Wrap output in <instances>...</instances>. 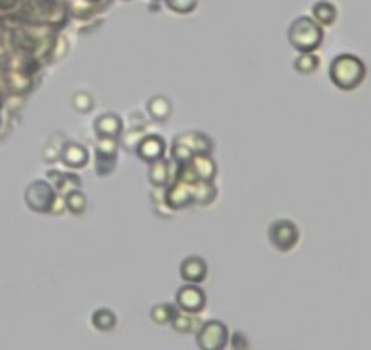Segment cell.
I'll use <instances>...</instances> for the list:
<instances>
[{"label":"cell","mask_w":371,"mask_h":350,"mask_svg":"<svg viewBox=\"0 0 371 350\" xmlns=\"http://www.w3.org/2000/svg\"><path fill=\"white\" fill-rule=\"evenodd\" d=\"M166 204L171 210H182L188 208L193 204V184H188L184 181L173 179L168 186H166Z\"/></svg>","instance_id":"obj_7"},{"label":"cell","mask_w":371,"mask_h":350,"mask_svg":"<svg viewBox=\"0 0 371 350\" xmlns=\"http://www.w3.org/2000/svg\"><path fill=\"white\" fill-rule=\"evenodd\" d=\"M311 15H313V21H315L317 24H321L322 28H326V26L335 24L339 13H337V8L331 4V2L321 0V2L313 4V8H311Z\"/></svg>","instance_id":"obj_18"},{"label":"cell","mask_w":371,"mask_h":350,"mask_svg":"<svg viewBox=\"0 0 371 350\" xmlns=\"http://www.w3.org/2000/svg\"><path fill=\"white\" fill-rule=\"evenodd\" d=\"M366 77V66L364 62L355 55L350 53H342L335 57L330 64V79L339 90L351 92L362 84Z\"/></svg>","instance_id":"obj_1"},{"label":"cell","mask_w":371,"mask_h":350,"mask_svg":"<svg viewBox=\"0 0 371 350\" xmlns=\"http://www.w3.org/2000/svg\"><path fill=\"white\" fill-rule=\"evenodd\" d=\"M148 179L153 186H168L173 179V166L171 161L166 157L159 159L150 163V170H148Z\"/></svg>","instance_id":"obj_13"},{"label":"cell","mask_w":371,"mask_h":350,"mask_svg":"<svg viewBox=\"0 0 371 350\" xmlns=\"http://www.w3.org/2000/svg\"><path fill=\"white\" fill-rule=\"evenodd\" d=\"M64 212H68V208H66V197L61 195V193H57L55 201L51 204L50 213H53V215H62Z\"/></svg>","instance_id":"obj_30"},{"label":"cell","mask_w":371,"mask_h":350,"mask_svg":"<svg viewBox=\"0 0 371 350\" xmlns=\"http://www.w3.org/2000/svg\"><path fill=\"white\" fill-rule=\"evenodd\" d=\"M230 345L233 347V349H248V347H250V343H248L246 336L242 334V332H235V334L231 336Z\"/></svg>","instance_id":"obj_31"},{"label":"cell","mask_w":371,"mask_h":350,"mask_svg":"<svg viewBox=\"0 0 371 350\" xmlns=\"http://www.w3.org/2000/svg\"><path fill=\"white\" fill-rule=\"evenodd\" d=\"M321 66V61H319V57L315 55V51H308V53H299V57L293 62V68H295L297 73H301V75H311V73H315Z\"/></svg>","instance_id":"obj_21"},{"label":"cell","mask_w":371,"mask_h":350,"mask_svg":"<svg viewBox=\"0 0 371 350\" xmlns=\"http://www.w3.org/2000/svg\"><path fill=\"white\" fill-rule=\"evenodd\" d=\"M191 144H193L195 153H206V155H211L213 150H215V142H213V139L204 132H191Z\"/></svg>","instance_id":"obj_27"},{"label":"cell","mask_w":371,"mask_h":350,"mask_svg":"<svg viewBox=\"0 0 371 350\" xmlns=\"http://www.w3.org/2000/svg\"><path fill=\"white\" fill-rule=\"evenodd\" d=\"M91 325L99 332H110L117 327V314L110 309H97L91 314Z\"/></svg>","instance_id":"obj_19"},{"label":"cell","mask_w":371,"mask_h":350,"mask_svg":"<svg viewBox=\"0 0 371 350\" xmlns=\"http://www.w3.org/2000/svg\"><path fill=\"white\" fill-rule=\"evenodd\" d=\"M166 141L157 135V133H146L142 135V139L139 141V146H137V155L146 161V163H153V161H159L166 155Z\"/></svg>","instance_id":"obj_8"},{"label":"cell","mask_w":371,"mask_h":350,"mask_svg":"<svg viewBox=\"0 0 371 350\" xmlns=\"http://www.w3.org/2000/svg\"><path fill=\"white\" fill-rule=\"evenodd\" d=\"M61 161L64 163V166L71 168V170H81L90 161V153H88L86 146H82L81 142L66 141L61 153Z\"/></svg>","instance_id":"obj_11"},{"label":"cell","mask_w":371,"mask_h":350,"mask_svg":"<svg viewBox=\"0 0 371 350\" xmlns=\"http://www.w3.org/2000/svg\"><path fill=\"white\" fill-rule=\"evenodd\" d=\"M191 166L195 170L197 177L202 181H215L217 177V163L213 155H206V153H195L191 157Z\"/></svg>","instance_id":"obj_16"},{"label":"cell","mask_w":371,"mask_h":350,"mask_svg":"<svg viewBox=\"0 0 371 350\" xmlns=\"http://www.w3.org/2000/svg\"><path fill=\"white\" fill-rule=\"evenodd\" d=\"M322 39H324L322 26L317 24L313 17H299L291 22L290 30H288V42L299 53L317 51L321 48Z\"/></svg>","instance_id":"obj_2"},{"label":"cell","mask_w":371,"mask_h":350,"mask_svg":"<svg viewBox=\"0 0 371 350\" xmlns=\"http://www.w3.org/2000/svg\"><path fill=\"white\" fill-rule=\"evenodd\" d=\"M170 325L177 334H190L195 329V314H188L184 310H175Z\"/></svg>","instance_id":"obj_22"},{"label":"cell","mask_w":371,"mask_h":350,"mask_svg":"<svg viewBox=\"0 0 371 350\" xmlns=\"http://www.w3.org/2000/svg\"><path fill=\"white\" fill-rule=\"evenodd\" d=\"M57 197V190L53 184L46 183V181H33L30 186L26 188L24 199L26 204L30 206L33 212L50 213L51 204Z\"/></svg>","instance_id":"obj_5"},{"label":"cell","mask_w":371,"mask_h":350,"mask_svg":"<svg viewBox=\"0 0 371 350\" xmlns=\"http://www.w3.org/2000/svg\"><path fill=\"white\" fill-rule=\"evenodd\" d=\"M53 135H55V144H53V139L50 137L48 142H46L44 150H42V159H44V163L48 164H53L57 163V161H61L62 148H64L66 141H68L62 133H53Z\"/></svg>","instance_id":"obj_20"},{"label":"cell","mask_w":371,"mask_h":350,"mask_svg":"<svg viewBox=\"0 0 371 350\" xmlns=\"http://www.w3.org/2000/svg\"><path fill=\"white\" fill-rule=\"evenodd\" d=\"M66 197V208L68 212L73 213V215H82V213L88 210V197L86 193L81 190H75V192H70Z\"/></svg>","instance_id":"obj_24"},{"label":"cell","mask_w":371,"mask_h":350,"mask_svg":"<svg viewBox=\"0 0 371 350\" xmlns=\"http://www.w3.org/2000/svg\"><path fill=\"white\" fill-rule=\"evenodd\" d=\"M117 168V153L95 152V172L101 177H108Z\"/></svg>","instance_id":"obj_25"},{"label":"cell","mask_w":371,"mask_h":350,"mask_svg":"<svg viewBox=\"0 0 371 350\" xmlns=\"http://www.w3.org/2000/svg\"><path fill=\"white\" fill-rule=\"evenodd\" d=\"M173 314H175V307L170 303L153 304L150 310V318L155 325H170Z\"/></svg>","instance_id":"obj_23"},{"label":"cell","mask_w":371,"mask_h":350,"mask_svg":"<svg viewBox=\"0 0 371 350\" xmlns=\"http://www.w3.org/2000/svg\"><path fill=\"white\" fill-rule=\"evenodd\" d=\"M268 239H270L271 246L279 252H291L301 239V230L293 221L279 219V221L270 224Z\"/></svg>","instance_id":"obj_4"},{"label":"cell","mask_w":371,"mask_h":350,"mask_svg":"<svg viewBox=\"0 0 371 350\" xmlns=\"http://www.w3.org/2000/svg\"><path fill=\"white\" fill-rule=\"evenodd\" d=\"M197 345L202 350H224L230 345V329L224 321H206L197 332Z\"/></svg>","instance_id":"obj_3"},{"label":"cell","mask_w":371,"mask_h":350,"mask_svg":"<svg viewBox=\"0 0 371 350\" xmlns=\"http://www.w3.org/2000/svg\"><path fill=\"white\" fill-rule=\"evenodd\" d=\"M208 298L206 292L195 283H186L177 290L175 304L179 310H184L188 314H201L206 309Z\"/></svg>","instance_id":"obj_6"},{"label":"cell","mask_w":371,"mask_h":350,"mask_svg":"<svg viewBox=\"0 0 371 350\" xmlns=\"http://www.w3.org/2000/svg\"><path fill=\"white\" fill-rule=\"evenodd\" d=\"M199 0H166V4L175 13H191L197 8Z\"/></svg>","instance_id":"obj_29"},{"label":"cell","mask_w":371,"mask_h":350,"mask_svg":"<svg viewBox=\"0 0 371 350\" xmlns=\"http://www.w3.org/2000/svg\"><path fill=\"white\" fill-rule=\"evenodd\" d=\"M208 263L206 259L201 257V255H190L186 257L181 263V278L184 280V283H195L201 284L206 281L208 278Z\"/></svg>","instance_id":"obj_9"},{"label":"cell","mask_w":371,"mask_h":350,"mask_svg":"<svg viewBox=\"0 0 371 350\" xmlns=\"http://www.w3.org/2000/svg\"><path fill=\"white\" fill-rule=\"evenodd\" d=\"M217 197H219V190H217L213 181L199 179L193 184V203L199 204V206H210L211 203H215Z\"/></svg>","instance_id":"obj_17"},{"label":"cell","mask_w":371,"mask_h":350,"mask_svg":"<svg viewBox=\"0 0 371 350\" xmlns=\"http://www.w3.org/2000/svg\"><path fill=\"white\" fill-rule=\"evenodd\" d=\"M195 155L193 144H191V132L181 133L173 139V146H171V159L175 164L190 163L191 157Z\"/></svg>","instance_id":"obj_14"},{"label":"cell","mask_w":371,"mask_h":350,"mask_svg":"<svg viewBox=\"0 0 371 350\" xmlns=\"http://www.w3.org/2000/svg\"><path fill=\"white\" fill-rule=\"evenodd\" d=\"M142 135H144V133H142V128H131L130 132H122V146H124L126 150H137Z\"/></svg>","instance_id":"obj_28"},{"label":"cell","mask_w":371,"mask_h":350,"mask_svg":"<svg viewBox=\"0 0 371 350\" xmlns=\"http://www.w3.org/2000/svg\"><path fill=\"white\" fill-rule=\"evenodd\" d=\"M93 130L99 137H110L119 139L124 132V121L119 113H104L93 122Z\"/></svg>","instance_id":"obj_10"},{"label":"cell","mask_w":371,"mask_h":350,"mask_svg":"<svg viewBox=\"0 0 371 350\" xmlns=\"http://www.w3.org/2000/svg\"><path fill=\"white\" fill-rule=\"evenodd\" d=\"M48 177H50V181H53V186H55L57 193H61V195H68L70 192L81 190L82 181L75 173H62L57 172V170H50V172H48Z\"/></svg>","instance_id":"obj_15"},{"label":"cell","mask_w":371,"mask_h":350,"mask_svg":"<svg viewBox=\"0 0 371 350\" xmlns=\"http://www.w3.org/2000/svg\"><path fill=\"white\" fill-rule=\"evenodd\" d=\"M71 106L79 113H90L95 108V99L88 90H79L71 97Z\"/></svg>","instance_id":"obj_26"},{"label":"cell","mask_w":371,"mask_h":350,"mask_svg":"<svg viewBox=\"0 0 371 350\" xmlns=\"http://www.w3.org/2000/svg\"><path fill=\"white\" fill-rule=\"evenodd\" d=\"M146 112H148L151 121L166 122L173 113V102H171L170 97L153 95L146 104Z\"/></svg>","instance_id":"obj_12"}]
</instances>
